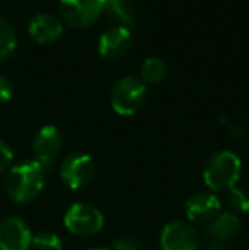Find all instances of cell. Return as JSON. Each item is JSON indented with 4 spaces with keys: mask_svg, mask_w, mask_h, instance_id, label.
<instances>
[{
    "mask_svg": "<svg viewBox=\"0 0 249 250\" xmlns=\"http://www.w3.org/2000/svg\"><path fill=\"white\" fill-rule=\"evenodd\" d=\"M45 170L36 160L23 162L9 170L5 177V192L16 203H31L45 188Z\"/></svg>",
    "mask_w": 249,
    "mask_h": 250,
    "instance_id": "1",
    "label": "cell"
},
{
    "mask_svg": "<svg viewBox=\"0 0 249 250\" xmlns=\"http://www.w3.org/2000/svg\"><path fill=\"white\" fill-rule=\"evenodd\" d=\"M243 164L234 151L222 150L206 160L203 167V181L212 192H224L236 188L241 179Z\"/></svg>",
    "mask_w": 249,
    "mask_h": 250,
    "instance_id": "2",
    "label": "cell"
},
{
    "mask_svg": "<svg viewBox=\"0 0 249 250\" xmlns=\"http://www.w3.org/2000/svg\"><path fill=\"white\" fill-rule=\"evenodd\" d=\"M63 225L73 235L79 237H92L99 233L104 225V216L94 204L91 203H73L63 216Z\"/></svg>",
    "mask_w": 249,
    "mask_h": 250,
    "instance_id": "3",
    "label": "cell"
},
{
    "mask_svg": "<svg viewBox=\"0 0 249 250\" xmlns=\"http://www.w3.org/2000/svg\"><path fill=\"white\" fill-rule=\"evenodd\" d=\"M147 89L135 77H123L111 90V107L120 116H132L140 111L145 102Z\"/></svg>",
    "mask_w": 249,
    "mask_h": 250,
    "instance_id": "4",
    "label": "cell"
},
{
    "mask_svg": "<svg viewBox=\"0 0 249 250\" xmlns=\"http://www.w3.org/2000/svg\"><path fill=\"white\" fill-rule=\"evenodd\" d=\"M96 174V164L92 157L82 151L70 153L60 165V179L62 182L72 191H80L87 188Z\"/></svg>",
    "mask_w": 249,
    "mask_h": 250,
    "instance_id": "5",
    "label": "cell"
},
{
    "mask_svg": "<svg viewBox=\"0 0 249 250\" xmlns=\"http://www.w3.org/2000/svg\"><path fill=\"white\" fill-rule=\"evenodd\" d=\"M243 231V223L239 216L234 213H220L215 220L206 223L205 237L210 242V247L226 249L230 245Z\"/></svg>",
    "mask_w": 249,
    "mask_h": 250,
    "instance_id": "6",
    "label": "cell"
},
{
    "mask_svg": "<svg viewBox=\"0 0 249 250\" xmlns=\"http://www.w3.org/2000/svg\"><path fill=\"white\" fill-rule=\"evenodd\" d=\"M104 10V0H60V14L67 24L86 27Z\"/></svg>",
    "mask_w": 249,
    "mask_h": 250,
    "instance_id": "7",
    "label": "cell"
},
{
    "mask_svg": "<svg viewBox=\"0 0 249 250\" xmlns=\"http://www.w3.org/2000/svg\"><path fill=\"white\" fill-rule=\"evenodd\" d=\"M62 148V135L58 131L57 126H43L40 131L36 133L33 142V151H34V160L45 168L53 167L55 160H57L58 153Z\"/></svg>",
    "mask_w": 249,
    "mask_h": 250,
    "instance_id": "8",
    "label": "cell"
},
{
    "mask_svg": "<svg viewBox=\"0 0 249 250\" xmlns=\"http://www.w3.org/2000/svg\"><path fill=\"white\" fill-rule=\"evenodd\" d=\"M160 249L162 250H196L198 249V233L186 221H171L162 228L160 233Z\"/></svg>",
    "mask_w": 249,
    "mask_h": 250,
    "instance_id": "9",
    "label": "cell"
},
{
    "mask_svg": "<svg viewBox=\"0 0 249 250\" xmlns=\"http://www.w3.org/2000/svg\"><path fill=\"white\" fill-rule=\"evenodd\" d=\"M33 242V233L26 221L10 216L0 223V250H27Z\"/></svg>",
    "mask_w": 249,
    "mask_h": 250,
    "instance_id": "10",
    "label": "cell"
},
{
    "mask_svg": "<svg viewBox=\"0 0 249 250\" xmlns=\"http://www.w3.org/2000/svg\"><path fill=\"white\" fill-rule=\"evenodd\" d=\"M222 204L213 192H198L186 201V214L196 223H210L220 214Z\"/></svg>",
    "mask_w": 249,
    "mask_h": 250,
    "instance_id": "11",
    "label": "cell"
},
{
    "mask_svg": "<svg viewBox=\"0 0 249 250\" xmlns=\"http://www.w3.org/2000/svg\"><path fill=\"white\" fill-rule=\"evenodd\" d=\"M132 46V33L125 26H114L104 31L99 38V53L108 60H118Z\"/></svg>",
    "mask_w": 249,
    "mask_h": 250,
    "instance_id": "12",
    "label": "cell"
},
{
    "mask_svg": "<svg viewBox=\"0 0 249 250\" xmlns=\"http://www.w3.org/2000/svg\"><path fill=\"white\" fill-rule=\"evenodd\" d=\"M63 33V26L57 16L53 14H38L29 22V34L38 43H53Z\"/></svg>",
    "mask_w": 249,
    "mask_h": 250,
    "instance_id": "13",
    "label": "cell"
},
{
    "mask_svg": "<svg viewBox=\"0 0 249 250\" xmlns=\"http://www.w3.org/2000/svg\"><path fill=\"white\" fill-rule=\"evenodd\" d=\"M104 10L114 16L126 26L135 24V10H133L130 0H104Z\"/></svg>",
    "mask_w": 249,
    "mask_h": 250,
    "instance_id": "14",
    "label": "cell"
},
{
    "mask_svg": "<svg viewBox=\"0 0 249 250\" xmlns=\"http://www.w3.org/2000/svg\"><path fill=\"white\" fill-rule=\"evenodd\" d=\"M16 29H14L9 21L0 17V62H3V60L12 55L14 50H16Z\"/></svg>",
    "mask_w": 249,
    "mask_h": 250,
    "instance_id": "15",
    "label": "cell"
},
{
    "mask_svg": "<svg viewBox=\"0 0 249 250\" xmlns=\"http://www.w3.org/2000/svg\"><path fill=\"white\" fill-rule=\"evenodd\" d=\"M167 75V65L162 58H157V56H150L143 62L142 65V79L145 82L157 83Z\"/></svg>",
    "mask_w": 249,
    "mask_h": 250,
    "instance_id": "16",
    "label": "cell"
},
{
    "mask_svg": "<svg viewBox=\"0 0 249 250\" xmlns=\"http://www.w3.org/2000/svg\"><path fill=\"white\" fill-rule=\"evenodd\" d=\"M33 250H62V238L55 231H40L33 237L31 242Z\"/></svg>",
    "mask_w": 249,
    "mask_h": 250,
    "instance_id": "17",
    "label": "cell"
},
{
    "mask_svg": "<svg viewBox=\"0 0 249 250\" xmlns=\"http://www.w3.org/2000/svg\"><path fill=\"white\" fill-rule=\"evenodd\" d=\"M229 206L234 211V214L237 213H248L249 211V191L244 188H232L229 191Z\"/></svg>",
    "mask_w": 249,
    "mask_h": 250,
    "instance_id": "18",
    "label": "cell"
},
{
    "mask_svg": "<svg viewBox=\"0 0 249 250\" xmlns=\"http://www.w3.org/2000/svg\"><path fill=\"white\" fill-rule=\"evenodd\" d=\"M113 250H140V244L136 238L123 235L113 242Z\"/></svg>",
    "mask_w": 249,
    "mask_h": 250,
    "instance_id": "19",
    "label": "cell"
},
{
    "mask_svg": "<svg viewBox=\"0 0 249 250\" xmlns=\"http://www.w3.org/2000/svg\"><path fill=\"white\" fill-rule=\"evenodd\" d=\"M12 158H14L12 148H10V146L7 145L5 142H2V140H0V174H2V172H5L7 168H9Z\"/></svg>",
    "mask_w": 249,
    "mask_h": 250,
    "instance_id": "20",
    "label": "cell"
},
{
    "mask_svg": "<svg viewBox=\"0 0 249 250\" xmlns=\"http://www.w3.org/2000/svg\"><path fill=\"white\" fill-rule=\"evenodd\" d=\"M12 83H10V80L7 79V77L0 75V102H7L12 97Z\"/></svg>",
    "mask_w": 249,
    "mask_h": 250,
    "instance_id": "21",
    "label": "cell"
},
{
    "mask_svg": "<svg viewBox=\"0 0 249 250\" xmlns=\"http://www.w3.org/2000/svg\"><path fill=\"white\" fill-rule=\"evenodd\" d=\"M229 131H230V135H232L234 138H237V140H243L244 138V129L241 128V126L229 125Z\"/></svg>",
    "mask_w": 249,
    "mask_h": 250,
    "instance_id": "22",
    "label": "cell"
},
{
    "mask_svg": "<svg viewBox=\"0 0 249 250\" xmlns=\"http://www.w3.org/2000/svg\"><path fill=\"white\" fill-rule=\"evenodd\" d=\"M203 250H226V249H219V247H206V249H203Z\"/></svg>",
    "mask_w": 249,
    "mask_h": 250,
    "instance_id": "23",
    "label": "cell"
},
{
    "mask_svg": "<svg viewBox=\"0 0 249 250\" xmlns=\"http://www.w3.org/2000/svg\"><path fill=\"white\" fill-rule=\"evenodd\" d=\"M92 250H113V249H92Z\"/></svg>",
    "mask_w": 249,
    "mask_h": 250,
    "instance_id": "24",
    "label": "cell"
}]
</instances>
